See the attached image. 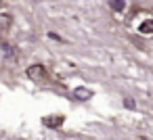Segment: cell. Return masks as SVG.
I'll return each mask as SVG.
<instances>
[{"label": "cell", "mask_w": 153, "mask_h": 140, "mask_svg": "<svg viewBox=\"0 0 153 140\" xmlns=\"http://www.w3.org/2000/svg\"><path fill=\"white\" fill-rule=\"evenodd\" d=\"M42 123L51 130H57L65 123V115H46V117H42Z\"/></svg>", "instance_id": "cell-2"}, {"label": "cell", "mask_w": 153, "mask_h": 140, "mask_svg": "<svg viewBox=\"0 0 153 140\" xmlns=\"http://www.w3.org/2000/svg\"><path fill=\"white\" fill-rule=\"evenodd\" d=\"M13 25V17L9 13H0V34H7Z\"/></svg>", "instance_id": "cell-4"}, {"label": "cell", "mask_w": 153, "mask_h": 140, "mask_svg": "<svg viewBox=\"0 0 153 140\" xmlns=\"http://www.w3.org/2000/svg\"><path fill=\"white\" fill-rule=\"evenodd\" d=\"M25 75H27L32 82H36V84H48V82H51V73H48V69H46L44 65H40V63L30 65L27 71H25Z\"/></svg>", "instance_id": "cell-1"}, {"label": "cell", "mask_w": 153, "mask_h": 140, "mask_svg": "<svg viewBox=\"0 0 153 140\" xmlns=\"http://www.w3.org/2000/svg\"><path fill=\"white\" fill-rule=\"evenodd\" d=\"M109 7H111L115 13H120V11H124V9H126V2H124V0H111Z\"/></svg>", "instance_id": "cell-6"}, {"label": "cell", "mask_w": 153, "mask_h": 140, "mask_svg": "<svg viewBox=\"0 0 153 140\" xmlns=\"http://www.w3.org/2000/svg\"><path fill=\"white\" fill-rule=\"evenodd\" d=\"M74 98H76V100H90V98H92V90H88V88H84V86H78V88L74 90Z\"/></svg>", "instance_id": "cell-3"}, {"label": "cell", "mask_w": 153, "mask_h": 140, "mask_svg": "<svg viewBox=\"0 0 153 140\" xmlns=\"http://www.w3.org/2000/svg\"><path fill=\"white\" fill-rule=\"evenodd\" d=\"M138 34H140V36H151V34H153V19H145V21L138 25Z\"/></svg>", "instance_id": "cell-5"}]
</instances>
